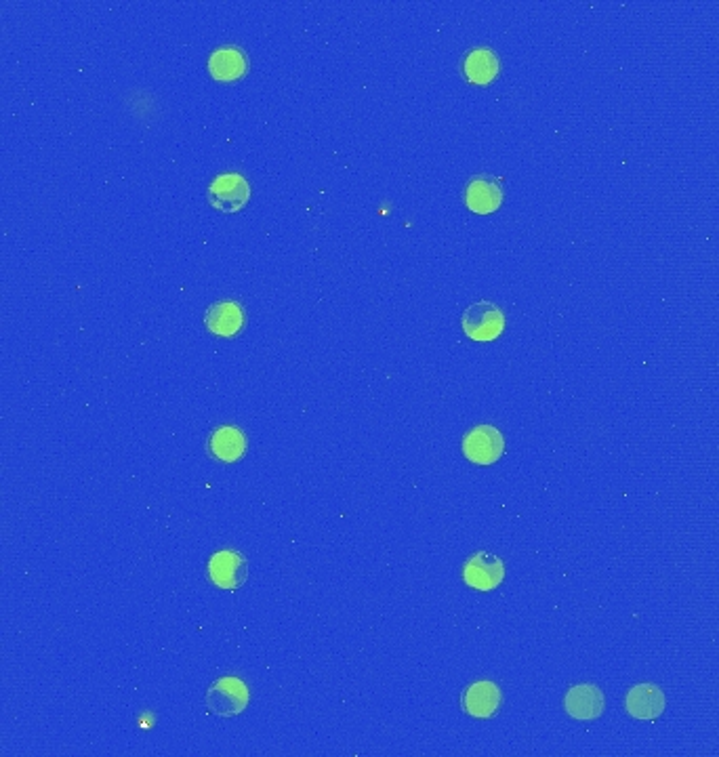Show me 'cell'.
Here are the masks:
<instances>
[{"label":"cell","mask_w":719,"mask_h":757,"mask_svg":"<svg viewBox=\"0 0 719 757\" xmlns=\"http://www.w3.org/2000/svg\"><path fill=\"white\" fill-rule=\"evenodd\" d=\"M461 326L471 341H495L505 331V316L492 301H478L463 312Z\"/></svg>","instance_id":"6da1fadb"},{"label":"cell","mask_w":719,"mask_h":757,"mask_svg":"<svg viewBox=\"0 0 719 757\" xmlns=\"http://www.w3.org/2000/svg\"><path fill=\"white\" fill-rule=\"evenodd\" d=\"M251 692L240 678H219L207 690V709L217 718H234L249 707Z\"/></svg>","instance_id":"7a4b0ae2"},{"label":"cell","mask_w":719,"mask_h":757,"mask_svg":"<svg viewBox=\"0 0 719 757\" xmlns=\"http://www.w3.org/2000/svg\"><path fill=\"white\" fill-rule=\"evenodd\" d=\"M209 204L219 213H238L251 200V186L240 173H221L209 186Z\"/></svg>","instance_id":"3957f363"},{"label":"cell","mask_w":719,"mask_h":757,"mask_svg":"<svg viewBox=\"0 0 719 757\" xmlns=\"http://www.w3.org/2000/svg\"><path fill=\"white\" fill-rule=\"evenodd\" d=\"M461 448L471 463L492 465L503 457L505 440L495 425H476L465 434Z\"/></svg>","instance_id":"277c9868"},{"label":"cell","mask_w":719,"mask_h":757,"mask_svg":"<svg viewBox=\"0 0 719 757\" xmlns=\"http://www.w3.org/2000/svg\"><path fill=\"white\" fill-rule=\"evenodd\" d=\"M249 577V564L246 558L234 549H219L209 560V579L219 589L234 591L244 585Z\"/></svg>","instance_id":"5b68a950"},{"label":"cell","mask_w":719,"mask_h":757,"mask_svg":"<svg viewBox=\"0 0 719 757\" xmlns=\"http://www.w3.org/2000/svg\"><path fill=\"white\" fill-rule=\"evenodd\" d=\"M463 579L471 589L492 591L505 579L503 560L490 551H478L463 566Z\"/></svg>","instance_id":"8992f818"},{"label":"cell","mask_w":719,"mask_h":757,"mask_svg":"<svg viewBox=\"0 0 719 757\" xmlns=\"http://www.w3.org/2000/svg\"><path fill=\"white\" fill-rule=\"evenodd\" d=\"M465 204L471 213L488 215L499 211L503 204V186L497 177L478 175L467 183Z\"/></svg>","instance_id":"52a82bcc"},{"label":"cell","mask_w":719,"mask_h":757,"mask_svg":"<svg viewBox=\"0 0 719 757\" xmlns=\"http://www.w3.org/2000/svg\"><path fill=\"white\" fill-rule=\"evenodd\" d=\"M503 705V692L495 682L480 680L463 692V709L478 720L495 718Z\"/></svg>","instance_id":"ba28073f"},{"label":"cell","mask_w":719,"mask_h":757,"mask_svg":"<svg viewBox=\"0 0 719 757\" xmlns=\"http://www.w3.org/2000/svg\"><path fill=\"white\" fill-rule=\"evenodd\" d=\"M246 324L244 308L238 301L225 299L209 305L204 312V326L217 337H236Z\"/></svg>","instance_id":"9c48e42d"},{"label":"cell","mask_w":719,"mask_h":757,"mask_svg":"<svg viewBox=\"0 0 719 757\" xmlns=\"http://www.w3.org/2000/svg\"><path fill=\"white\" fill-rule=\"evenodd\" d=\"M625 709L635 720H656L665 711V692L650 682H642L627 692Z\"/></svg>","instance_id":"30bf717a"},{"label":"cell","mask_w":719,"mask_h":757,"mask_svg":"<svg viewBox=\"0 0 719 757\" xmlns=\"http://www.w3.org/2000/svg\"><path fill=\"white\" fill-rule=\"evenodd\" d=\"M207 448L213 459L221 463H236L249 450V438L236 425H219L211 434Z\"/></svg>","instance_id":"8fae6325"},{"label":"cell","mask_w":719,"mask_h":757,"mask_svg":"<svg viewBox=\"0 0 719 757\" xmlns=\"http://www.w3.org/2000/svg\"><path fill=\"white\" fill-rule=\"evenodd\" d=\"M564 707L570 718L574 720H595V718H600L606 707L604 692L593 684L572 686L566 692Z\"/></svg>","instance_id":"7c38bea8"},{"label":"cell","mask_w":719,"mask_h":757,"mask_svg":"<svg viewBox=\"0 0 719 757\" xmlns=\"http://www.w3.org/2000/svg\"><path fill=\"white\" fill-rule=\"evenodd\" d=\"M209 72L219 83H234L249 72V57L234 45L219 47L209 57Z\"/></svg>","instance_id":"4fadbf2b"},{"label":"cell","mask_w":719,"mask_h":757,"mask_svg":"<svg viewBox=\"0 0 719 757\" xmlns=\"http://www.w3.org/2000/svg\"><path fill=\"white\" fill-rule=\"evenodd\" d=\"M501 72L499 55L486 47L471 49L463 59V74L471 85H490Z\"/></svg>","instance_id":"5bb4252c"}]
</instances>
